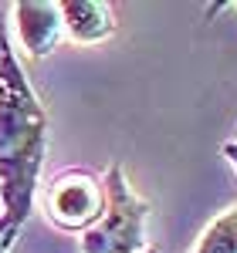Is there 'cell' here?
<instances>
[{"instance_id":"obj_9","label":"cell","mask_w":237,"mask_h":253,"mask_svg":"<svg viewBox=\"0 0 237 253\" xmlns=\"http://www.w3.org/2000/svg\"><path fill=\"white\" fill-rule=\"evenodd\" d=\"M7 250H10V247H7V243H3V240H0V253H7Z\"/></svg>"},{"instance_id":"obj_1","label":"cell","mask_w":237,"mask_h":253,"mask_svg":"<svg viewBox=\"0 0 237 253\" xmlns=\"http://www.w3.org/2000/svg\"><path fill=\"white\" fill-rule=\"evenodd\" d=\"M48 159V108L0 27V240L14 247L34 213Z\"/></svg>"},{"instance_id":"obj_7","label":"cell","mask_w":237,"mask_h":253,"mask_svg":"<svg viewBox=\"0 0 237 253\" xmlns=\"http://www.w3.org/2000/svg\"><path fill=\"white\" fill-rule=\"evenodd\" d=\"M224 156H227V162L237 169V128H234V135L224 142Z\"/></svg>"},{"instance_id":"obj_10","label":"cell","mask_w":237,"mask_h":253,"mask_svg":"<svg viewBox=\"0 0 237 253\" xmlns=\"http://www.w3.org/2000/svg\"><path fill=\"white\" fill-rule=\"evenodd\" d=\"M231 10H237V3H231Z\"/></svg>"},{"instance_id":"obj_5","label":"cell","mask_w":237,"mask_h":253,"mask_svg":"<svg viewBox=\"0 0 237 253\" xmlns=\"http://www.w3.org/2000/svg\"><path fill=\"white\" fill-rule=\"evenodd\" d=\"M61 27L75 44H102L116 34V10L105 0H61Z\"/></svg>"},{"instance_id":"obj_4","label":"cell","mask_w":237,"mask_h":253,"mask_svg":"<svg viewBox=\"0 0 237 253\" xmlns=\"http://www.w3.org/2000/svg\"><path fill=\"white\" fill-rule=\"evenodd\" d=\"M10 20L27 58H48L64 38L58 0H20L10 7Z\"/></svg>"},{"instance_id":"obj_8","label":"cell","mask_w":237,"mask_h":253,"mask_svg":"<svg viewBox=\"0 0 237 253\" xmlns=\"http://www.w3.org/2000/svg\"><path fill=\"white\" fill-rule=\"evenodd\" d=\"M139 253H159V250H156V247H146V250H139Z\"/></svg>"},{"instance_id":"obj_6","label":"cell","mask_w":237,"mask_h":253,"mask_svg":"<svg viewBox=\"0 0 237 253\" xmlns=\"http://www.w3.org/2000/svg\"><path fill=\"white\" fill-rule=\"evenodd\" d=\"M193 253H237V203L227 206L210 226L200 233Z\"/></svg>"},{"instance_id":"obj_3","label":"cell","mask_w":237,"mask_h":253,"mask_svg":"<svg viewBox=\"0 0 237 253\" xmlns=\"http://www.w3.org/2000/svg\"><path fill=\"white\" fill-rule=\"evenodd\" d=\"M105 210L102 175L92 169H64L44 189V216L64 233H85Z\"/></svg>"},{"instance_id":"obj_2","label":"cell","mask_w":237,"mask_h":253,"mask_svg":"<svg viewBox=\"0 0 237 253\" xmlns=\"http://www.w3.org/2000/svg\"><path fill=\"white\" fill-rule=\"evenodd\" d=\"M105 210L81 233V253H139L149 247L146 223H149V199L136 193L122 162H112L102 175Z\"/></svg>"}]
</instances>
